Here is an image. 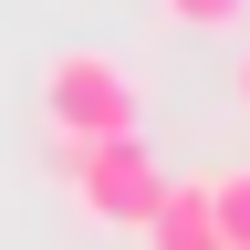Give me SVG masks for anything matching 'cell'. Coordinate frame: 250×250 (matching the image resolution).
Wrapping results in <instances>:
<instances>
[{"instance_id": "6da1fadb", "label": "cell", "mask_w": 250, "mask_h": 250, "mask_svg": "<svg viewBox=\"0 0 250 250\" xmlns=\"http://www.w3.org/2000/svg\"><path fill=\"white\" fill-rule=\"evenodd\" d=\"M42 167H52V188L94 219V229H146V208L167 198V167H156L146 136H94V146L83 136H52Z\"/></svg>"}, {"instance_id": "277c9868", "label": "cell", "mask_w": 250, "mask_h": 250, "mask_svg": "<svg viewBox=\"0 0 250 250\" xmlns=\"http://www.w3.org/2000/svg\"><path fill=\"white\" fill-rule=\"evenodd\" d=\"M208 219H219L229 250H250V167H219V177H208Z\"/></svg>"}, {"instance_id": "8992f818", "label": "cell", "mask_w": 250, "mask_h": 250, "mask_svg": "<svg viewBox=\"0 0 250 250\" xmlns=\"http://www.w3.org/2000/svg\"><path fill=\"white\" fill-rule=\"evenodd\" d=\"M229 94H240V115H250V42H240V73H229Z\"/></svg>"}, {"instance_id": "5b68a950", "label": "cell", "mask_w": 250, "mask_h": 250, "mask_svg": "<svg viewBox=\"0 0 250 250\" xmlns=\"http://www.w3.org/2000/svg\"><path fill=\"white\" fill-rule=\"evenodd\" d=\"M156 11H167L177 31H240V11H250V0H156Z\"/></svg>"}, {"instance_id": "7a4b0ae2", "label": "cell", "mask_w": 250, "mask_h": 250, "mask_svg": "<svg viewBox=\"0 0 250 250\" xmlns=\"http://www.w3.org/2000/svg\"><path fill=\"white\" fill-rule=\"evenodd\" d=\"M42 125L52 136H146V83H136V62L125 52H94V42H73V52H52L42 62Z\"/></svg>"}, {"instance_id": "3957f363", "label": "cell", "mask_w": 250, "mask_h": 250, "mask_svg": "<svg viewBox=\"0 0 250 250\" xmlns=\"http://www.w3.org/2000/svg\"><path fill=\"white\" fill-rule=\"evenodd\" d=\"M146 250H229L219 240V219H208V177H167V198L146 208Z\"/></svg>"}]
</instances>
